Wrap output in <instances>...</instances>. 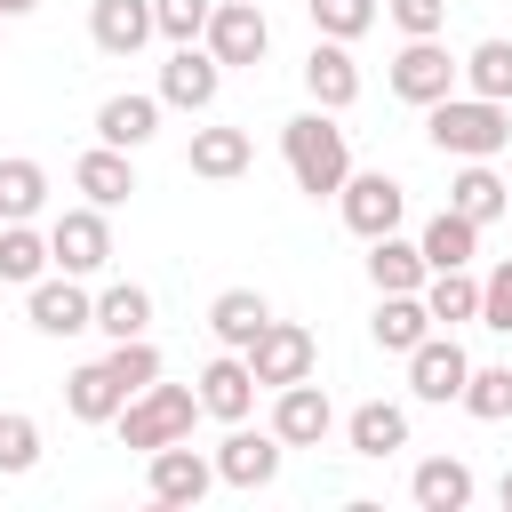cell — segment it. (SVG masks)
<instances>
[{
	"label": "cell",
	"instance_id": "60d3db41",
	"mask_svg": "<svg viewBox=\"0 0 512 512\" xmlns=\"http://www.w3.org/2000/svg\"><path fill=\"white\" fill-rule=\"evenodd\" d=\"M40 0H0V24H16V16H32Z\"/></svg>",
	"mask_w": 512,
	"mask_h": 512
},
{
	"label": "cell",
	"instance_id": "1f68e13d",
	"mask_svg": "<svg viewBox=\"0 0 512 512\" xmlns=\"http://www.w3.org/2000/svg\"><path fill=\"white\" fill-rule=\"evenodd\" d=\"M368 336H376L384 352H416V344L432 336V312H424V296H376V320H368Z\"/></svg>",
	"mask_w": 512,
	"mask_h": 512
},
{
	"label": "cell",
	"instance_id": "7c38bea8",
	"mask_svg": "<svg viewBox=\"0 0 512 512\" xmlns=\"http://www.w3.org/2000/svg\"><path fill=\"white\" fill-rule=\"evenodd\" d=\"M392 96L416 104V112L440 104V96H456V56L440 48V32H432V40H408V48L392 56Z\"/></svg>",
	"mask_w": 512,
	"mask_h": 512
},
{
	"label": "cell",
	"instance_id": "2e32d148",
	"mask_svg": "<svg viewBox=\"0 0 512 512\" xmlns=\"http://www.w3.org/2000/svg\"><path fill=\"white\" fill-rule=\"evenodd\" d=\"M304 96H312L320 112H352V104H360L352 40H312V56H304Z\"/></svg>",
	"mask_w": 512,
	"mask_h": 512
},
{
	"label": "cell",
	"instance_id": "b9f144b4",
	"mask_svg": "<svg viewBox=\"0 0 512 512\" xmlns=\"http://www.w3.org/2000/svg\"><path fill=\"white\" fill-rule=\"evenodd\" d=\"M496 496H504V512H512V464H504V480H496Z\"/></svg>",
	"mask_w": 512,
	"mask_h": 512
},
{
	"label": "cell",
	"instance_id": "8992f818",
	"mask_svg": "<svg viewBox=\"0 0 512 512\" xmlns=\"http://www.w3.org/2000/svg\"><path fill=\"white\" fill-rule=\"evenodd\" d=\"M200 48H208L224 72H240V64H264V48H272V24H264V8H256V0H216V8H208V32H200Z\"/></svg>",
	"mask_w": 512,
	"mask_h": 512
},
{
	"label": "cell",
	"instance_id": "ab89813d",
	"mask_svg": "<svg viewBox=\"0 0 512 512\" xmlns=\"http://www.w3.org/2000/svg\"><path fill=\"white\" fill-rule=\"evenodd\" d=\"M480 328H496V336H512V256L480 280Z\"/></svg>",
	"mask_w": 512,
	"mask_h": 512
},
{
	"label": "cell",
	"instance_id": "d6986e66",
	"mask_svg": "<svg viewBox=\"0 0 512 512\" xmlns=\"http://www.w3.org/2000/svg\"><path fill=\"white\" fill-rule=\"evenodd\" d=\"M344 440H352V456L384 464V456L408 448V408H400V400H360V408L344 416Z\"/></svg>",
	"mask_w": 512,
	"mask_h": 512
},
{
	"label": "cell",
	"instance_id": "9c48e42d",
	"mask_svg": "<svg viewBox=\"0 0 512 512\" xmlns=\"http://www.w3.org/2000/svg\"><path fill=\"white\" fill-rule=\"evenodd\" d=\"M48 264H56V272H80V280L104 272V264H112V224H104V208H88V200L64 208V216L48 224Z\"/></svg>",
	"mask_w": 512,
	"mask_h": 512
},
{
	"label": "cell",
	"instance_id": "e575fe53",
	"mask_svg": "<svg viewBox=\"0 0 512 512\" xmlns=\"http://www.w3.org/2000/svg\"><path fill=\"white\" fill-rule=\"evenodd\" d=\"M304 16H312V32H320V40H360L384 8H376V0H304Z\"/></svg>",
	"mask_w": 512,
	"mask_h": 512
},
{
	"label": "cell",
	"instance_id": "836d02e7",
	"mask_svg": "<svg viewBox=\"0 0 512 512\" xmlns=\"http://www.w3.org/2000/svg\"><path fill=\"white\" fill-rule=\"evenodd\" d=\"M40 272H48V232H32V224H0V280L32 288Z\"/></svg>",
	"mask_w": 512,
	"mask_h": 512
},
{
	"label": "cell",
	"instance_id": "3957f363",
	"mask_svg": "<svg viewBox=\"0 0 512 512\" xmlns=\"http://www.w3.org/2000/svg\"><path fill=\"white\" fill-rule=\"evenodd\" d=\"M112 424H120V448H144V456H152L160 440H192V424H200V392H192V384H160V376H152V384H144Z\"/></svg>",
	"mask_w": 512,
	"mask_h": 512
},
{
	"label": "cell",
	"instance_id": "f35d334b",
	"mask_svg": "<svg viewBox=\"0 0 512 512\" xmlns=\"http://www.w3.org/2000/svg\"><path fill=\"white\" fill-rule=\"evenodd\" d=\"M384 16H392L408 40H432V32H448V0H384Z\"/></svg>",
	"mask_w": 512,
	"mask_h": 512
},
{
	"label": "cell",
	"instance_id": "5bb4252c",
	"mask_svg": "<svg viewBox=\"0 0 512 512\" xmlns=\"http://www.w3.org/2000/svg\"><path fill=\"white\" fill-rule=\"evenodd\" d=\"M272 432H280V448H320V440L336 432V408H328V392H320L312 376L280 384V392H272Z\"/></svg>",
	"mask_w": 512,
	"mask_h": 512
},
{
	"label": "cell",
	"instance_id": "e0dca14e",
	"mask_svg": "<svg viewBox=\"0 0 512 512\" xmlns=\"http://www.w3.org/2000/svg\"><path fill=\"white\" fill-rule=\"evenodd\" d=\"M160 96H136V88H120V96H104L96 104V144H120V152H144L152 136H160Z\"/></svg>",
	"mask_w": 512,
	"mask_h": 512
},
{
	"label": "cell",
	"instance_id": "ac0fdd59",
	"mask_svg": "<svg viewBox=\"0 0 512 512\" xmlns=\"http://www.w3.org/2000/svg\"><path fill=\"white\" fill-rule=\"evenodd\" d=\"M72 192H88V208H120V200L136 192V160H128L120 144H88V152L72 160Z\"/></svg>",
	"mask_w": 512,
	"mask_h": 512
},
{
	"label": "cell",
	"instance_id": "5b68a950",
	"mask_svg": "<svg viewBox=\"0 0 512 512\" xmlns=\"http://www.w3.org/2000/svg\"><path fill=\"white\" fill-rule=\"evenodd\" d=\"M24 320L40 328V336H88L96 328V296L80 288V272H40L32 288H24Z\"/></svg>",
	"mask_w": 512,
	"mask_h": 512
},
{
	"label": "cell",
	"instance_id": "4dcf8cb0",
	"mask_svg": "<svg viewBox=\"0 0 512 512\" xmlns=\"http://www.w3.org/2000/svg\"><path fill=\"white\" fill-rule=\"evenodd\" d=\"M96 328L120 344V336H152V288H136V280H112V288H96Z\"/></svg>",
	"mask_w": 512,
	"mask_h": 512
},
{
	"label": "cell",
	"instance_id": "4316f807",
	"mask_svg": "<svg viewBox=\"0 0 512 512\" xmlns=\"http://www.w3.org/2000/svg\"><path fill=\"white\" fill-rule=\"evenodd\" d=\"M424 312H432V328H464V320H480V280H472V264H456V272H424Z\"/></svg>",
	"mask_w": 512,
	"mask_h": 512
},
{
	"label": "cell",
	"instance_id": "4fadbf2b",
	"mask_svg": "<svg viewBox=\"0 0 512 512\" xmlns=\"http://www.w3.org/2000/svg\"><path fill=\"white\" fill-rule=\"evenodd\" d=\"M216 88H224V64H216L200 40H184V48L160 64V88H152V96H160L168 112H208V104H216Z\"/></svg>",
	"mask_w": 512,
	"mask_h": 512
},
{
	"label": "cell",
	"instance_id": "484cf974",
	"mask_svg": "<svg viewBox=\"0 0 512 512\" xmlns=\"http://www.w3.org/2000/svg\"><path fill=\"white\" fill-rule=\"evenodd\" d=\"M416 248H424V272H456V264H472V256H480V224H472V216H456V208H440V216L416 232Z\"/></svg>",
	"mask_w": 512,
	"mask_h": 512
},
{
	"label": "cell",
	"instance_id": "74e56055",
	"mask_svg": "<svg viewBox=\"0 0 512 512\" xmlns=\"http://www.w3.org/2000/svg\"><path fill=\"white\" fill-rule=\"evenodd\" d=\"M208 8H216V0H152V32L184 48V40H200V32H208Z\"/></svg>",
	"mask_w": 512,
	"mask_h": 512
},
{
	"label": "cell",
	"instance_id": "7402d4cb",
	"mask_svg": "<svg viewBox=\"0 0 512 512\" xmlns=\"http://www.w3.org/2000/svg\"><path fill=\"white\" fill-rule=\"evenodd\" d=\"M264 320H272L264 288H224V296L208 304V336H216L224 352H248V344L264 336Z\"/></svg>",
	"mask_w": 512,
	"mask_h": 512
},
{
	"label": "cell",
	"instance_id": "d4e9b609",
	"mask_svg": "<svg viewBox=\"0 0 512 512\" xmlns=\"http://www.w3.org/2000/svg\"><path fill=\"white\" fill-rule=\"evenodd\" d=\"M408 496H416L424 512H464V504H472V464H464V456H424V464L408 472Z\"/></svg>",
	"mask_w": 512,
	"mask_h": 512
},
{
	"label": "cell",
	"instance_id": "30bf717a",
	"mask_svg": "<svg viewBox=\"0 0 512 512\" xmlns=\"http://www.w3.org/2000/svg\"><path fill=\"white\" fill-rule=\"evenodd\" d=\"M312 360H320V344H312V328H296V320H264V336L248 344V376H256V392H280V384L312 376Z\"/></svg>",
	"mask_w": 512,
	"mask_h": 512
},
{
	"label": "cell",
	"instance_id": "ba28073f",
	"mask_svg": "<svg viewBox=\"0 0 512 512\" xmlns=\"http://www.w3.org/2000/svg\"><path fill=\"white\" fill-rule=\"evenodd\" d=\"M280 464H288V448H280V432L264 424V432H248V424H224V440H216V480L224 488H272L280 480Z\"/></svg>",
	"mask_w": 512,
	"mask_h": 512
},
{
	"label": "cell",
	"instance_id": "52a82bcc",
	"mask_svg": "<svg viewBox=\"0 0 512 512\" xmlns=\"http://www.w3.org/2000/svg\"><path fill=\"white\" fill-rule=\"evenodd\" d=\"M336 208H344V232L376 240V232H400V216H408V184L384 176V168H368V176H344V184H336Z\"/></svg>",
	"mask_w": 512,
	"mask_h": 512
},
{
	"label": "cell",
	"instance_id": "277c9868",
	"mask_svg": "<svg viewBox=\"0 0 512 512\" xmlns=\"http://www.w3.org/2000/svg\"><path fill=\"white\" fill-rule=\"evenodd\" d=\"M208 488H216V456H200L192 440H160V448L144 456V496H152L160 512H192Z\"/></svg>",
	"mask_w": 512,
	"mask_h": 512
},
{
	"label": "cell",
	"instance_id": "603a6c76",
	"mask_svg": "<svg viewBox=\"0 0 512 512\" xmlns=\"http://www.w3.org/2000/svg\"><path fill=\"white\" fill-rule=\"evenodd\" d=\"M448 208H456V216H472V224L488 232V224L512 208V184H504L488 160H464V168H456V184H448Z\"/></svg>",
	"mask_w": 512,
	"mask_h": 512
},
{
	"label": "cell",
	"instance_id": "44dd1931",
	"mask_svg": "<svg viewBox=\"0 0 512 512\" xmlns=\"http://www.w3.org/2000/svg\"><path fill=\"white\" fill-rule=\"evenodd\" d=\"M248 160H256L248 128H192V152H184V168H192V176L232 184V176H248Z\"/></svg>",
	"mask_w": 512,
	"mask_h": 512
},
{
	"label": "cell",
	"instance_id": "83f0119b",
	"mask_svg": "<svg viewBox=\"0 0 512 512\" xmlns=\"http://www.w3.org/2000/svg\"><path fill=\"white\" fill-rule=\"evenodd\" d=\"M64 408H72L80 424H112V416L128 408V392H120V376H112L104 360H88V368L64 376Z\"/></svg>",
	"mask_w": 512,
	"mask_h": 512
},
{
	"label": "cell",
	"instance_id": "6da1fadb",
	"mask_svg": "<svg viewBox=\"0 0 512 512\" xmlns=\"http://www.w3.org/2000/svg\"><path fill=\"white\" fill-rule=\"evenodd\" d=\"M424 136H432V152H448V160H496V152L512 144V104H488V96L456 88V96L424 104Z\"/></svg>",
	"mask_w": 512,
	"mask_h": 512
},
{
	"label": "cell",
	"instance_id": "f1b7e54d",
	"mask_svg": "<svg viewBox=\"0 0 512 512\" xmlns=\"http://www.w3.org/2000/svg\"><path fill=\"white\" fill-rule=\"evenodd\" d=\"M456 88L488 96V104H512V40H480L456 56Z\"/></svg>",
	"mask_w": 512,
	"mask_h": 512
},
{
	"label": "cell",
	"instance_id": "7a4b0ae2",
	"mask_svg": "<svg viewBox=\"0 0 512 512\" xmlns=\"http://www.w3.org/2000/svg\"><path fill=\"white\" fill-rule=\"evenodd\" d=\"M280 160H288V176H296V192H312V200H336V184L352 176V144H344V128H336V112H296V120H280Z\"/></svg>",
	"mask_w": 512,
	"mask_h": 512
},
{
	"label": "cell",
	"instance_id": "d6a6232c",
	"mask_svg": "<svg viewBox=\"0 0 512 512\" xmlns=\"http://www.w3.org/2000/svg\"><path fill=\"white\" fill-rule=\"evenodd\" d=\"M456 408H464L472 424H504V416H512V368H504V360H496V368H472L464 392H456Z\"/></svg>",
	"mask_w": 512,
	"mask_h": 512
},
{
	"label": "cell",
	"instance_id": "8fae6325",
	"mask_svg": "<svg viewBox=\"0 0 512 512\" xmlns=\"http://www.w3.org/2000/svg\"><path fill=\"white\" fill-rule=\"evenodd\" d=\"M400 360H408V392L432 400V408H448V400L464 392V376H472V352L456 344V328H448V336L432 328V336H424L416 352H400Z\"/></svg>",
	"mask_w": 512,
	"mask_h": 512
},
{
	"label": "cell",
	"instance_id": "d590c367",
	"mask_svg": "<svg viewBox=\"0 0 512 512\" xmlns=\"http://www.w3.org/2000/svg\"><path fill=\"white\" fill-rule=\"evenodd\" d=\"M32 464H40V424H32L24 408H0V472L24 480Z\"/></svg>",
	"mask_w": 512,
	"mask_h": 512
},
{
	"label": "cell",
	"instance_id": "f546056e",
	"mask_svg": "<svg viewBox=\"0 0 512 512\" xmlns=\"http://www.w3.org/2000/svg\"><path fill=\"white\" fill-rule=\"evenodd\" d=\"M40 208H48V168L24 160V152H8L0 160V224H32Z\"/></svg>",
	"mask_w": 512,
	"mask_h": 512
},
{
	"label": "cell",
	"instance_id": "ffe728a7",
	"mask_svg": "<svg viewBox=\"0 0 512 512\" xmlns=\"http://www.w3.org/2000/svg\"><path fill=\"white\" fill-rule=\"evenodd\" d=\"M88 40L104 56H136L152 40V0H88Z\"/></svg>",
	"mask_w": 512,
	"mask_h": 512
},
{
	"label": "cell",
	"instance_id": "cb8c5ba5",
	"mask_svg": "<svg viewBox=\"0 0 512 512\" xmlns=\"http://www.w3.org/2000/svg\"><path fill=\"white\" fill-rule=\"evenodd\" d=\"M368 280H376V296H416L424 288V248L400 240V232H376L368 240Z\"/></svg>",
	"mask_w": 512,
	"mask_h": 512
},
{
	"label": "cell",
	"instance_id": "8d00e7d4",
	"mask_svg": "<svg viewBox=\"0 0 512 512\" xmlns=\"http://www.w3.org/2000/svg\"><path fill=\"white\" fill-rule=\"evenodd\" d=\"M104 368H112V376H120V392L136 400V392L160 376V352H152V336H120V344L104 352Z\"/></svg>",
	"mask_w": 512,
	"mask_h": 512
},
{
	"label": "cell",
	"instance_id": "9a60e30c",
	"mask_svg": "<svg viewBox=\"0 0 512 512\" xmlns=\"http://www.w3.org/2000/svg\"><path fill=\"white\" fill-rule=\"evenodd\" d=\"M192 392H200V416H216V424H248V408H256L248 352H216V360L192 376Z\"/></svg>",
	"mask_w": 512,
	"mask_h": 512
},
{
	"label": "cell",
	"instance_id": "7bdbcfd3",
	"mask_svg": "<svg viewBox=\"0 0 512 512\" xmlns=\"http://www.w3.org/2000/svg\"><path fill=\"white\" fill-rule=\"evenodd\" d=\"M504 216H512V208H504Z\"/></svg>",
	"mask_w": 512,
	"mask_h": 512
}]
</instances>
